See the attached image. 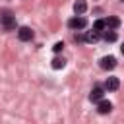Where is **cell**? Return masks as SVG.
<instances>
[{"mask_svg":"<svg viewBox=\"0 0 124 124\" xmlns=\"http://www.w3.org/2000/svg\"><path fill=\"white\" fill-rule=\"evenodd\" d=\"M0 23H2L6 29H14V27H16V17L12 16L10 10H2V12H0Z\"/></svg>","mask_w":124,"mask_h":124,"instance_id":"obj_1","label":"cell"},{"mask_svg":"<svg viewBox=\"0 0 124 124\" xmlns=\"http://www.w3.org/2000/svg\"><path fill=\"white\" fill-rule=\"evenodd\" d=\"M68 25H70V29H83V27L87 25V19L81 17V16H76V17H72V19L68 21Z\"/></svg>","mask_w":124,"mask_h":124,"instance_id":"obj_2","label":"cell"},{"mask_svg":"<svg viewBox=\"0 0 124 124\" xmlns=\"http://www.w3.org/2000/svg\"><path fill=\"white\" fill-rule=\"evenodd\" d=\"M17 37H19V41H31V39H33V31H31V27H19Z\"/></svg>","mask_w":124,"mask_h":124,"instance_id":"obj_3","label":"cell"},{"mask_svg":"<svg viewBox=\"0 0 124 124\" xmlns=\"http://www.w3.org/2000/svg\"><path fill=\"white\" fill-rule=\"evenodd\" d=\"M116 66V58L114 56H105V58H101V68L103 70H112Z\"/></svg>","mask_w":124,"mask_h":124,"instance_id":"obj_4","label":"cell"},{"mask_svg":"<svg viewBox=\"0 0 124 124\" xmlns=\"http://www.w3.org/2000/svg\"><path fill=\"white\" fill-rule=\"evenodd\" d=\"M97 103H99V105H97V110H99L101 114H107V112H110V110H112L110 101H103V99H101V101H97Z\"/></svg>","mask_w":124,"mask_h":124,"instance_id":"obj_5","label":"cell"},{"mask_svg":"<svg viewBox=\"0 0 124 124\" xmlns=\"http://www.w3.org/2000/svg\"><path fill=\"white\" fill-rule=\"evenodd\" d=\"M118 85H120L118 78H108V79H107V83H105V89H107V91H116V89H118Z\"/></svg>","mask_w":124,"mask_h":124,"instance_id":"obj_6","label":"cell"},{"mask_svg":"<svg viewBox=\"0 0 124 124\" xmlns=\"http://www.w3.org/2000/svg\"><path fill=\"white\" fill-rule=\"evenodd\" d=\"M105 25H107V29H116V27L120 25V19H118L116 16H110V17L105 19Z\"/></svg>","mask_w":124,"mask_h":124,"instance_id":"obj_7","label":"cell"},{"mask_svg":"<svg viewBox=\"0 0 124 124\" xmlns=\"http://www.w3.org/2000/svg\"><path fill=\"white\" fill-rule=\"evenodd\" d=\"M103 95H105V91H103L101 87H95V89H93V91L89 93V99L97 103V101H101V99H103Z\"/></svg>","mask_w":124,"mask_h":124,"instance_id":"obj_8","label":"cell"},{"mask_svg":"<svg viewBox=\"0 0 124 124\" xmlns=\"http://www.w3.org/2000/svg\"><path fill=\"white\" fill-rule=\"evenodd\" d=\"M85 10H87V4H85V0H78V2L74 4V12H76L78 16H81Z\"/></svg>","mask_w":124,"mask_h":124,"instance_id":"obj_9","label":"cell"},{"mask_svg":"<svg viewBox=\"0 0 124 124\" xmlns=\"http://www.w3.org/2000/svg\"><path fill=\"white\" fill-rule=\"evenodd\" d=\"M103 39H105L107 43H114V41H116V31H114V29H107V31L103 33Z\"/></svg>","mask_w":124,"mask_h":124,"instance_id":"obj_10","label":"cell"},{"mask_svg":"<svg viewBox=\"0 0 124 124\" xmlns=\"http://www.w3.org/2000/svg\"><path fill=\"white\" fill-rule=\"evenodd\" d=\"M99 39H101V35H99V31H95V29H93V31H87V35H85V41H87V43H97Z\"/></svg>","mask_w":124,"mask_h":124,"instance_id":"obj_11","label":"cell"},{"mask_svg":"<svg viewBox=\"0 0 124 124\" xmlns=\"http://www.w3.org/2000/svg\"><path fill=\"white\" fill-rule=\"evenodd\" d=\"M64 66H66L64 58H58V56H56V58L52 60V68H54V70H60V68H64Z\"/></svg>","mask_w":124,"mask_h":124,"instance_id":"obj_12","label":"cell"},{"mask_svg":"<svg viewBox=\"0 0 124 124\" xmlns=\"http://www.w3.org/2000/svg\"><path fill=\"white\" fill-rule=\"evenodd\" d=\"M93 29H95V31H103V29H107V25H105V19H97V21L93 23Z\"/></svg>","mask_w":124,"mask_h":124,"instance_id":"obj_13","label":"cell"},{"mask_svg":"<svg viewBox=\"0 0 124 124\" xmlns=\"http://www.w3.org/2000/svg\"><path fill=\"white\" fill-rule=\"evenodd\" d=\"M62 48H64V43H56V45L52 46V50H54V52H60Z\"/></svg>","mask_w":124,"mask_h":124,"instance_id":"obj_14","label":"cell"},{"mask_svg":"<svg viewBox=\"0 0 124 124\" xmlns=\"http://www.w3.org/2000/svg\"><path fill=\"white\" fill-rule=\"evenodd\" d=\"M120 50H122V54H124V45H122V46H120Z\"/></svg>","mask_w":124,"mask_h":124,"instance_id":"obj_15","label":"cell"},{"mask_svg":"<svg viewBox=\"0 0 124 124\" xmlns=\"http://www.w3.org/2000/svg\"><path fill=\"white\" fill-rule=\"evenodd\" d=\"M122 2H124V0H122Z\"/></svg>","mask_w":124,"mask_h":124,"instance_id":"obj_16","label":"cell"}]
</instances>
